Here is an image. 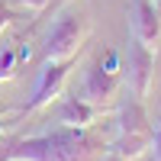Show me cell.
Here are the masks:
<instances>
[{
  "label": "cell",
  "mask_w": 161,
  "mask_h": 161,
  "mask_svg": "<svg viewBox=\"0 0 161 161\" xmlns=\"http://www.w3.org/2000/svg\"><path fill=\"white\" fill-rule=\"evenodd\" d=\"M103 161H123V158H119V155H110V152H106V155H103Z\"/></svg>",
  "instance_id": "4fadbf2b"
},
{
  "label": "cell",
  "mask_w": 161,
  "mask_h": 161,
  "mask_svg": "<svg viewBox=\"0 0 161 161\" xmlns=\"http://www.w3.org/2000/svg\"><path fill=\"white\" fill-rule=\"evenodd\" d=\"M58 3H61V0H58Z\"/></svg>",
  "instance_id": "2e32d148"
},
{
  "label": "cell",
  "mask_w": 161,
  "mask_h": 161,
  "mask_svg": "<svg viewBox=\"0 0 161 161\" xmlns=\"http://www.w3.org/2000/svg\"><path fill=\"white\" fill-rule=\"evenodd\" d=\"M97 116H100V106L87 103L84 97H77V93L74 97H64L58 103V113H55L58 126H68V129H90L97 123Z\"/></svg>",
  "instance_id": "ba28073f"
},
{
  "label": "cell",
  "mask_w": 161,
  "mask_h": 161,
  "mask_svg": "<svg viewBox=\"0 0 161 161\" xmlns=\"http://www.w3.org/2000/svg\"><path fill=\"white\" fill-rule=\"evenodd\" d=\"M152 77H155V48L142 45L139 39L129 36V48H126V61H123V84L129 87L132 97L145 100L152 90Z\"/></svg>",
  "instance_id": "277c9868"
},
{
  "label": "cell",
  "mask_w": 161,
  "mask_h": 161,
  "mask_svg": "<svg viewBox=\"0 0 161 161\" xmlns=\"http://www.w3.org/2000/svg\"><path fill=\"white\" fill-rule=\"evenodd\" d=\"M152 155H155V161H161V129L152 136Z\"/></svg>",
  "instance_id": "8fae6325"
},
{
  "label": "cell",
  "mask_w": 161,
  "mask_h": 161,
  "mask_svg": "<svg viewBox=\"0 0 161 161\" xmlns=\"http://www.w3.org/2000/svg\"><path fill=\"white\" fill-rule=\"evenodd\" d=\"M129 36L142 45L155 48L161 36V16L155 10V0H132L129 3Z\"/></svg>",
  "instance_id": "8992f818"
},
{
  "label": "cell",
  "mask_w": 161,
  "mask_h": 161,
  "mask_svg": "<svg viewBox=\"0 0 161 161\" xmlns=\"http://www.w3.org/2000/svg\"><path fill=\"white\" fill-rule=\"evenodd\" d=\"M119 84H123V61H119V52H106V55H100L97 61L87 68L84 74V87H80V97H84L87 103L93 106H103L110 103L116 97Z\"/></svg>",
  "instance_id": "3957f363"
},
{
  "label": "cell",
  "mask_w": 161,
  "mask_h": 161,
  "mask_svg": "<svg viewBox=\"0 0 161 161\" xmlns=\"http://www.w3.org/2000/svg\"><path fill=\"white\" fill-rule=\"evenodd\" d=\"M71 64L74 61H45L42 64L39 80L32 87V100L26 103V113H36V110H42V106H48L55 97H61V87H64V80H68Z\"/></svg>",
  "instance_id": "5b68a950"
},
{
  "label": "cell",
  "mask_w": 161,
  "mask_h": 161,
  "mask_svg": "<svg viewBox=\"0 0 161 161\" xmlns=\"http://www.w3.org/2000/svg\"><path fill=\"white\" fill-rule=\"evenodd\" d=\"M13 19H16V13H13L7 3H0V36L10 29V23H13Z\"/></svg>",
  "instance_id": "9c48e42d"
},
{
  "label": "cell",
  "mask_w": 161,
  "mask_h": 161,
  "mask_svg": "<svg viewBox=\"0 0 161 161\" xmlns=\"http://www.w3.org/2000/svg\"><path fill=\"white\" fill-rule=\"evenodd\" d=\"M13 74H16V71H3V68H0V80H10Z\"/></svg>",
  "instance_id": "7c38bea8"
},
{
  "label": "cell",
  "mask_w": 161,
  "mask_h": 161,
  "mask_svg": "<svg viewBox=\"0 0 161 161\" xmlns=\"http://www.w3.org/2000/svg\"><path fill=\"white\" fill-rule=\"evenodd\" d=\"M87 39H90V19L77 10H64L45 32L42 58L45 61H74Z\"/></svg>",
  "instance_id": "7a4b0ae2"
},
{
  "label": "cell",
  "mask_w": 161,
  "mask_h": 161,
  "mask_svg": "<svg viewBox=\"0 0 161 161\" xmlns=\"http://www.w3.org/2000/svg\"><path fill=\"white\" fill-rule=\"evenodd\" d=\"M106 145L90 129L58 126L45 136L19 139L0 155V161H103Z\"/></svg>",
  "instance_id": "6da1fadb"
},
{
  "label": "cell",
  "mask_w": 161,
  "mask_h": 161,
  "mask_svg": "<svg viewBox=\"0 0 161 161\" xmlns=\"http://www.w3.org/2000/svg\"><path fill=\"white\" fill-rule=\"evenodd\" d=\"M19 7H26V10H32V13H39V10H45L52 0H16Z\"/></svg>",
  "instance_id": "30bf717a"
},
{
  "label": "cell",
  "mask_w": 161,
  "mask_h": 161,
  "mask_svg": "<svg viewBox=\"0 0 161 161\" xmlns=\"http://www.w3.org/2000/svg\"><path fill=\"white\" fill-rule=\"evenodd\" d=\"M155 10H158V16H161V0H155Z\"/></svg>",
  "instance_id": "9a60e30c"
},
{
  "label": "cell",
  "mask_w": 161,
  "mask_h": 161,
  "mask_svg": "<svg viewBox=\"0 0 161 161\" xmlns=\"http://www.w3.org/2000/svg\"><path fill=\"white\" fill-rule=\"evenodd\" d=\"M116 136H142V139H152L155 136V126L148 119V110L139 97H129L119 103L116 110Z\"/></svg>",
  "instance_id": "52a82bcc"
},
{
  "label": "cell",
  "mask_w": 161,
  "mask_h": 161,
  "mask_svg": "<svg viewBox=\"0 0 161 161\" xmlns=\"http://www.w3.org/2000/svg\"><path fill=\"white\" fill-rule=\"evenodd\" d=\"M3 129H7V123H3V116H0V136H3Z\"/></svg>",
  "instance_id": "5bb4252c"
}]
</instances>
